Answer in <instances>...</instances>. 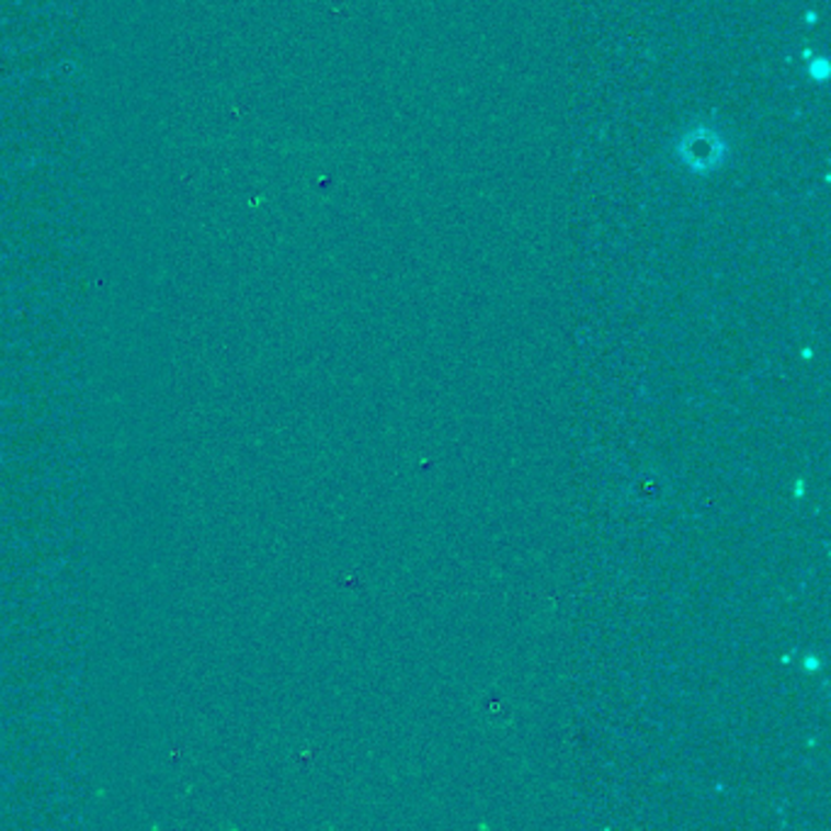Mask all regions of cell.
Instances as JSON below:
<instances>
[{
    "instance_id": "obj_1",
    "label": "cell",
    "mask_w": 831,
    "mask_h": 831,
    "mask_svg": "<svg viewBox=\"0 0 831 831\" xmlns=\"http://www.w3.org/2000/svg\"><path fill=\"white\" fill-rule=\"evenodd\" d=\"M807 669L809 671H817L819 669V661L817 659H807Z\"/></svg>"
}]
</instances>
